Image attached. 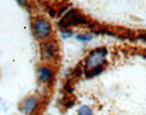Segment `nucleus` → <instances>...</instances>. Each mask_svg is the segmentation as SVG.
<instances>
[{
  "instance_id": "nucleus-1",
  "label": "nucleus",
  "mask_w": 146,
  "mask_h": 115,
  "mask_svg": "<svg viewBox=\"0 0 146 115\" xmlns=\"http://www.w3.org/2000/svg\"><path fill=\"white\" fill-rule=\"evenodd\" d=\"M107 55L108 49L105 47L97 48L89 53L85 59V76L87 78L98 76L104 70Z\"/></svg>"
},
{
  "instance_id": "nucleus-2",
  "label": "nucleus",
  "mask_w": 146,
  "mask_h": 115,
  "mask_svg": "<svg viewBox=\"0 0 146 115\" xmlns=\"http://www.w3.org/2000/svg\"><path fill=\"white\" fill-rule=\"evenodd\" d=\"M32 31L35 38L40 42L47 40L52 36V26L48 19L44 17H36L32 21Z\"/></svg>"
},
{
  "instance_id": "nucleus-3",
  "label": "nucleus",
  "mask_w": 146,
  "mask_h": 115,
  "mask_svg": "<svg viewBox=\"0 0 146 115\" xmlns=\"http://www.w3.org/2000/svg\"><path fill=\"white\" fill-rule=\"evenodd\" d=\"M58 56V45L56 40L51 38L41 42L40 57L41 59L48 64L56 62Z\"/></svg>"
},
{
  "instance_id": "nucleus-4",
  "label": "nucleus",
  "mask_w": 146,
  "mask_h": 115,
  "mask_svg": "<svg viewBox=\"0 0 146 115\" xmlns=\"http://www.w3.org/2000/svg\"><path fill=\"white\" fill-rule=\"evenodd\" d=\"M89 19L85 16H83L80 12L77 10H71L64 17L59 26L63 29H68L70 26H78V25H87L89 24Z\"/></svg>"
},
{
  "instance_id": "nucleus-5",
  "label": "nucleus",
  "mask_w": 146,
  "mask_h": 115,
  "mask_svg": "<svg viewBox=\"0 0 146 115\" xmlns=\"http://www.w3.org/2000/svg\"><path fill=\"white\" fill-rule=\"evenodd\" d=\"M39 107V100L34 95L27 96L19 102L18 109L19 112L23 114H33L35 113Z\"/></svg>"
},
{
  "instance_id": "nucleus-6",
  "label": "nucleus",
  "mask_w": 146,
  "mask_h": 115,
  "mask_svg": "<svg viewBox=\"0 0 146 115\" xmlns=\"http://www.w3.org/2000/svg\"><path fill=\"white\" fill-rule=\"evenodd\" d=\"M54 70L48 65H41L36 70V79L41 85H48L54 80Z\"/></svg>"
},
{
  "instance_id": "nucleus-7",
  "label": "nucleus",
  "mask_w": 146,
  "mask_h": 115,
  "mask_svg": "<svg viewBox=\"0 0 146 115\" xmlns=\"http://www.w3.org/2000/svg\"><path fill=\"white\" fill-rule=\"evenodd\" d=\"M78 114L80 115H88V114H92V111L90 108L87 105H82V106L78 110Z\"/></svg>"
},
{
  "instance_id": "nucleus-8",
  "label": "nucleus",
  "mask_w": 146,
  "mask_h": 115,
  "mask_svg": "<svg viewBox=\"0 0 146 115\" xmlns=\"http://www.w3.org/2000/svg\"><path fill=\"white\" fill-rule=\"evenodd\" d=\"M91 39V37L89 36H85V35H78L77 36V39H79L80 41H88Z\"/></svg>"
},
{
  "instance_id": "nucleus-9",
  "label": "nucleus",
  "mask_w": 146,
  "mask_h": 115,
  "mask_svg": "<svg viewBox=\"0 0 146 115\" xmlns=\"http://www.w3.org/2000/svg\"><path fill=\"white\" fill-rule=\"evenodd\" d=\"M16 1H17L18 4L22 5V6H26V5H27V4L29 3L30 0H16Z\"/></svg>"
},
{
  "instance_id": "nucleus-10",
  "label": "nucleus",
  "mask_w": 146,
  "mask_h": 115,
  "mask_svg": "<svg viewBox=\"0 0 146 115\" xmlns=\"http://www.w3.org/2000/svg\"><path fill=\"white\" fill-rule=\"evenodd\" d=\"M71 36V33H70V31H62V37L63 38H68V37Z\"/></svg>"
}]
</instances>
